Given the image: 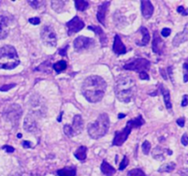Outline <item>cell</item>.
I'll list each match as a JSON object with an SVG mask.
<instances>
[{"instance_id":"obj_1","label":"cell","mask_w":188,"mask_h":176,"mask_svg":"<svg viewBox=\"0 0 188 176\" xmlns=\"http://www.w3.org/2000/svg\"><path fill=\"white\" fill-rule=\"evenodd\" d=\"M107 90L106 81L98 75H91L86 78L82 85V93L90 103H98L103 99Z\"/></svg>"},{"instance_id":"obj_2","label":"cell","mask_w":188,"mask_h":176,"mask_svg":"<svg viewBox=\"0 0 188 176\" xmlns=\"http://www.w3.org/2000/svg\"><path fill=\"white\" fill-rule=\"evenodd\" d=\"M137 90L135 80L129 76L119 77L115 83L114 91L117 98L123 103L131 102Z\"/></svg>"},{"instance_id":"obj_3","label":"cell","mask_w":188,"mask_h":176,"mask_svg":"<svg viewBox=\"0 0 188 176\" xmlns=\"http://www.w3.org/2000/svg\"><path fill=\"white\" fill-rule=\"evenodd\" d=\"M20 63L17 50L11 45L0 48V69L12 70Z\"/></svg>"},{"instance_id":"obj_4","label":"cell","mask_w":188,"mask_h":176,"mask_svg":"<svg viewBox=\"0 0 188 176\" xmlns=\"http://www.w3.org/2000/svg\"><path fill=\"white\" fill-rule=\"evenodd\" d=\"M109 129V117L107 114L103 113L98 116L94 123H90L87 127L89 136L94 139H98L104 137Z\"/></svg>"},{"instance_id":"obj_5","label":"cell","mask_w":188,"mask_h":176,"mask_svg":"<svg viewBox=\"0 0 188 176\" xmlns=\"http://www.w3.org/2000/svg\"><path fill=\"white\" fill-rule=\"evenodd\" d=\"M145 121H144L143 117L141 115H140L139 116L135 117L134 119L128 120L127 122V126L124 129H122L121 131H117L115 133V138L113 139V145L114 146H121L123 145V143L128 139V135L131 133V130L133 128H140L142 125H144Z\"/></svg>"},{"instance_id":"obj_6","label":"cell","mask_w":188,"mask_h":176,"mask_svg":"<svg viewBox=\"0 0 188 176\" xmlns=\"http://www.w3.org/2000/svg\"><path fill=\"white\" fill-rule=\"evenodd\" d=\"M21 115H22V108L18 104H13L9 106L5 109L3 113L4 119L7 121L11 122L13 125H18Z\"/></svg>"},{"instance_id":"obj_7","label":"cell","mask_w":188,"mask_h":176,"mask_svg":"<svg viewBox=\"0 0 188 176\" xmlns=\"http://www.w3.org/2000/svg\"><path fill=\"white\" fill-rule=\"evenodd\" d=\"M40 38L46 46L55 47L57 44V34L51 26H44L40 31Z\"/></svg>"},{"instance_id":"obj_8","label":"cell","mask_w":188,"mask_h":176,"mask_svg":"<svg viewBox=\"0 0 188 176\" xmlns=\"http://www.w3.org/2000/svg\"><path fill=\"white\" fill-rule=\"evenodd\" d=\"M151 63L144 58H137L133 59L131 62L126 63L123 68L125 70H131V71H135V72H147L150 69Z\"/></svg>"},{"instance_id":"obj_9","label":"cell","mask_w":188,"mask_h":176,"mask_svg":"<svg viewBox=\"0 0 188 176\" xmlns=\"http://www.w3.org/2000/svg\"><path fill=\"white\" fill-rule=\"evenodd\" d=\"M95 44V40L84 36L77 37L74 41V48L76 51H82L88 49L90 46Z\"/></svg>"},{"instance_id":"obj_10","label":"cell","mask_w":188,"mask_h":176,"mask_svg":"<svg viewBox=\"0 0 188 176\" xmlns=\"http://www.w3.org/2000/svg\"><path fill=\"white\" fill-rule=\"evenodd\" d=\"M66 27L68 28V35H72L79 32L81 29H83L84 27V23L80 18L75 17L73 19H71L66 23Z\"/></svg>"},{"instance_id":"obj_11","label":"cell","mask_w":188,"mask_h":176,"mask_svg":"<svg viewBox=\"0 0 188 176\" xmlns=\"http://www.w3.org/2000/svg\"><path fill=\"white\" fill-rule=\"evenodd\" d=\"M164 49V42L160 38V35L157 31L154 32L153 41H152V51L157 54H162Z\"/></svg>"},{"instance_id":"obj_12","label":"cell","mask_w":188,"mask_h":176,"mask_svg":"<svg viewBox=\"0 0 188 176\" xmlns=\"http://www.w3.org/2000/svg\"><path fill=\"white\" fill-rule=\"evenodd\" d=\"M188 40V23L184 26V28L182 32H179L175 35V37L172 40V45L173 46H179L180 44L185 42Z\"/></svg>"},{"instance_id":"obj_13","label":"cell","mask_w":188,"mask_h":176,"mask_svg":"<svg viewBox=\"0 0 188 176\" xmlns=\"http://www.w3.org/2000/svg\"><path fill=\"white\" fill-rule=\"evenodd\" d=\"M9 33L8 19L6 16L0 14V40L6 39Z\"/></svg>"},{"instance_id":"obj_14","label":"cell","mask_w":188,"mask_h":176,"mask_svg":"<svg viewBox=\"0 0 188 176\" xmlns=\"http://www.w3.org/2000/svg\"><path fill=\"white\" fill-rule=\"evenodd\" d=\"M110 2L108 1H106V2H103L101 4L99 7H98V9H97V15H96V18L98 19V21L105 26V19H106V15H107V11L108 9V6H109Z\"/></svg>"},{"instance_id":"obj_15","label":"cell","mask_w":188,"mask_h":176,"mask_svg":"<svg viewBox=\"0 0 188 176\" xmlns=\"http://www.w3.org/2000/svg\"><path fill=\"white\" fill-rule=\"evenodd\" d=\"M24 129L28 132H35L37 130V122L31 114L27 115L24 120Z\"/></svg>"},{"instance_id":"obj_16","label":"cell","mask_w":188,"mask_h":176,"mask_svg":"<svg viewBox=\"0 0 188 176\" xmlns=\"http://www.w3.org/2000/svg\"><path fill=\"white\" fill-rule=\"evenodd\" d=\"M113 51L116 54H125L127 52V49L126 46L123 44V42L121 41L119 35H116L114 38V44H113Z\"/></svg>"},{"instance_id":"obj_17","label":"cell","mask_w":188,"mask_h":176,"mask_svg":"<svg viewBox=\"0 0 188 176\" xmlns=\"http://www.w3.org/2000/svg\"><path fill=\"white\" fill-rule=\"evenodd\" d=\"M71 127H72V129H73V131H74L75 136L80 134L81 132L83 131V129H84V121H83V119H82L81 115H75V116L73 125H72Z\"/></svg>"},{"instance_id":"obj_18","label":"cell","mask_w":188,"mask_h":176,"mask_svg":"<svg viewBox=\"0 0 188 176\" xmlns=\"http://www.w3.org/2000/svg\"><path fill=\"white\" fill-rule=\"evenodd\" d=\"M153 11H154V7L150 1H148V0L141 1V12L144 18L150 19L152 16Z\"/></svg>"},{"instance_id":"obj_19","label":"cell","mask_w":188,"mask_h":176,"mask_svg":"<svg viewBox=\"0 0 188 176\" xmlns=\"http://www.w3.org/2000/svg\"><path fill=\"white\" fill-rule=\"evenodd\" d=\"M140 31L142 33V40L140 41H137V45L139 46H146L147 44L149 43L150 40H151V36L150 33L148 31V29L145 27H140Z\"/></svg>"},{"instance_id":"obj_20","label":"cell","mask_w":188,"mask_h":176,"mask_svg":"<svg viewBox=\"0 0 188 176\" xmlns=\"http://www.w3.org/2000/svg\"><path fill=\"white\" fill-rule=\"evenodd\" d=\"M88 28L91 29V31H95V32L98 35V37H99V39H100L101 44H103V46H106V44H107V38L105 32L102 31V28H101L100 27H97V26H94V27L89 26Z\"/></svg>"},{"instance_id":"obj_21","label":"cell","mask_w":188,"mask_h":176,"mask_svg":"<svg viewBox=\"0 0 188 176\" xmlns=\"http://www.w3.org/2000/svg\"><path fill=\"white\" fill-rule=\"evenodd\" d=\"M101 172H103L106 176H112L116 173V169H114L106 160L102 161V164H101Z\"/></svg>"},{"instance_id":"obj_22","label":"cell","mask_w":188,"mask_h":176,"mask_svg":"<svg viewBox=\"0 0 188 176\" xmlns=\"http://www.w3.org/2000/svg\"><path fill=\"white\" fill-rule=\"evenodd\" d=\"M58 176H75L76 175V169L75 167H64L57 171Z\"/></svg>"},{"instance_id":"obj_23","label":"cell","mask_w":188,"mask_h":176,"mask_svg":"<svg viewBox=\"0 0 188 176\" xmlns=\"http://www.w3.org/2000/svg\"><path fill=\"white\" fill-rule=\"evenodd\" d=\"M160 88H161V92H162V95H163V99H164V103H165V107H167V109H172V103H171V95H170V92L168 89L161 84L160 85Z\"/></svg>"},{"instance_id":"obj_24","label":"cell","mask_w":188,"mask_h":176,"mask_svg":"<svg viewBox=\"0 0 188 176\" xmlns=\"http://www.w3.org/2000/svg\"><path fill=\"white\" fill-rule=\"evenodd\" d=\"M86 152H87V148L85 146H81L75 151V156L77 160L84 161L86 159Z\"/></svg>"},{"instance_id":"obj_25","label":"cell","mask_w":188,"mask_h":176,"mask_svg":"<svg viewBox=\"0 0 188 176\" xmlns=\"http://www.w3.org/2000/svg\"><path fill=\"white\" fill-rule=\"evenodd\" d=\"M67 2L65 1H60V0H57V1H51V7L54 11L57 13H62L64 11V7Z\"/></svg>"},{"instance_id":"obj_26","label":"cell","mask_w":188,"mask_h":176,"mask_svg":"<svg viewBox=\"0 0 188 176\" xmlns=\"http://www.w3.org/2000/svg\"><path fill=\"white\" fill-rule=\"evenodd\" d=\"M164 151H166V150L162 149L161 147H156V148L152 151V157L158 160H163L165 159L164 157Z\"/></svg>"},{"instance_id":"obj_27","label":"cell","mask_w":188,"mask_h":176,"mask_svg":"<svg viewBox=\"0 0 188 176\" xmlns=\"http://www.w3.org/2000/svg\"><path fill=\"white\" fill-rule=\"evenodd\" d=\"M175 167H176V164L175 163H168L162 165L159 168L158 172H171L175 169Z\"/></svg>"},{"instance_id":"obj_28","label":"cell","mask_w":188,"mask_h":176,"mask_svg":"<svg viewBox=\"0 0 188 176\" xmlns=\"http://www.w3.org/2000/svg\"><path fill=\"white\" fill-rule=\"evenodd\" d=\"M52 67H53L54 71H55L57 73H60V72H62L63 71H64V70L66 69L67 63H66V62H64V61H60V62H58V63H54Z\"/></svg>"},{"instance_id":"obj_29","label":"cell","mask_w":188,"mask_h":176,"mask_svg":"<svg viewBox=\"0 0 188 176\" xmlns=\"http://www.w3.org/2000/svg\"><path fill=\"white\" fill-rule=\"evenodd\" d=\"M75 7L77 10L79 11H84L85 10L86 8L88 7L89 4L87 1H85V0H76L75 2Z\"/></svg>"},{"instance_id":"obj_30","label":"cell","mask_w":188,"mask_h":176,"mask_svg":"<svg viewBox=\"0 0 188 176\" xmlns=\"http://www.w3.org/2000/svg\"><path fill=\"white\" fill-rule=\"evenodd\" d=\"M36 71H41V72H44L46 73H51V63L50 62H45L43 63L42 64H40L38 68L35 69Z\"/></svg>"},{"instance_id":"obj_31","label":"cell","mask_w":188,"mask_h":176,"mask_svg":"<svg viewBox=\"0 0 188 176\" xmlns=\"http://www.w3.org/2000/svg\"><path fill=\"white\" fill-rule=\"evenodd\" d=\"M128 176H146L145 172H144L141 169H132L128 172Z\"/></svg>"},{"instance_id":"obj_32","label":"cell","mask_w":188,"mask_h":176,"mask_svg":"<svg viewBox=\"0 0 188 176\" xmlns=\"http://www.w3.org/2000/svg\"><path fill=\"white\" fill-rule=\"evenodd\" d=\"M63 132H64V134H65L66 136H68V137H70V138L75 137L74 131H73V129H72V127H71L70 124L64 125V127H63Z\"/></svg>"},{"instance_id":"obj_33","label":"cell","mask_w":188,"mask_h":176,"mask_svg":"<svg viewBox=\"0 0 188 176\" xmlns=\"http://www.w3.org/2000/svg\"><path fill=\"white\" fill-rule=\"evenodd\" d=\"M151 143L148 141V140H145L143 143H142V151L145 155H148L150 153V151H151Z\"/></svg>"},{"instance_id":"obj_34","label":"cell","mask_w":188,"mask_h":176,"mask_svg":"<svg viewBox=\"0 0 188 176\" xmlns=\"http://www.w3.org/2000/svg\"><path fill=\"white\" fill-rule=\"evenodd\" d=\"M128 165V157L125 155V156L123 157L122 161H121L120 164H119V170H120V171H123Z\"/></svg>"},{"instance_id":"obj_35","label":"cell","mask_w":188,"mask_h":176,"mask_svg":"<svg viewBox=\"0 0 188 176\" xmlns=\"http://www.w3.org/2000/svg\"><path fill=\"white\" fill-rule=\"evenodd\" d=\"M183 69H184V82L187 83L188 82V63H184Z\"/></svg>"},{"instance_id":"obj_36","label":"cell","mask_w":188,"mask_h":176,"mask_svg":"<svg viewBox=\"0 0 188 176\" xmlns=\"http://www.w3.org/2000/svg\"><path fill=\"white\" fill-rule=\"evenodd\" d=\"M15 86H16V84H7V85H3V86L0 87V91H1V92L8 91V90H10V89H11V88L15 87Z\"/></svg>"},{"instance_id":"obj_37","label":"cell","mask_w":188,"mask_h":176,"mask_svg":"<svg viewBox=\"0 0 188 176\" xmlns=\"http://www.w3.org/2000/svg\"><path fill=\"white\" fill-rule=\"evenodd\" d=\"M177 12L180 13V14H182L183 16H187V15H188V9L185 8L183 6H180V7H177Z\"/></svg>"},{"instance_id":"obj_38","label":"cell","mask_w":188,"mask_h":176,"mask_svg":"<svg viewBox=\"0 0 188 176\" xmlns=\"http://www.w3.org/2000/svg\"><path fill=\"white\" fill-rule=\"evenodd\" d=\"M28 3L30 4L33 8H39L40 6L42 4L41 1H37V0H35V1H28Z\"/></svg>"},{"instance_id":"obj_39","label":"cell","mask_w":188,"mask_h":176,"mask_svg":"<svg viewBox=\"0 0 188 176\" xmlns=\"http://www.w3.org/2000/svg\"><path fill=\"white\" fill-rule=\"evenodd\" d=\"M171 32H172V31H171V29H170L169 28H163V31H162L161 34H162V36H163V37L167 38V37H169V36H170Z\"/></svg>"},{"instance_id":"obj_40","label":"cell","mask_w":188,"mask_h":176,"mask_svg":"<svg viewBox=\"0 0 188 176\" xmlns=\"http://www.w3.org/2000/svg\"><path fill=\"white\" fill-rule=\"evenodd\" d=\"M140 78L141 80H150V76L147 73V72H140Z\"/></svg>"},{"instance_id":"obj_41","label":"cell","mask_w":188,"mask_h":176,"mask_svg":"<svg viewBox=\"0 0 188 176\" xmlns=\"http://www.w3.org/2000/svg\"><path fill=\"white\" fill-rule=\"evenodd\" d=\"M28 22L32 25H39L40 23V19L39 18H31L28 19Z\"/></svg>"},{"instance_id":"obj_42","label":"cell","mask_w":188,"mask_h":176,"mask_svg":"<svg viewBox=\"0 0 188 176\" xmlns=\"http://www.w3.org/2000/svg\"><path fill=\"white\" fill-rule=\"evenodd\" d=\"M181 142L184 146H187L188 145V135L186 133H184L183 136H182V139H181Z\"/></svg>"},{"instance_id":"obj_43","label":"cell","mask_w":188,"mask_h":176,"mask_svg":"<svg viewBox=\"0 0 188 176\" xmlns=\"http://www.w3.org/2000/svg\"><path fill=\"white\" fill-rule=\"evenodd\" d=\"M2 149H3V150H6V151H7V153H11V152H14V151H15V149H14L13 147H11V146H8V145L3 146V147H2Z\"/></svg>"},{"instance_id":"obj_44","label":"cell","mask_w":188,"mask_h":176,"mask_svg":"<svg viewBox=\"0 0 188 176\" xmlns=\"http://www.w3.org/2000/svg\"><path fill=\"white\" fill-rule=\"evenodd\" d=\"M176 123L178 124L179 127L183 128V127L184 126V117H180V119H178L176 120Z\"/></svg>"},{"instance_id":"obj_45","label":"cell","mask_w":188,"mask_h":176,"mask_svg":"<svg viewBox=\"0 0 188 176\" xmlns=\"http://www.w3.org/2000/svg\"><path fill=\"white\" fill-rule=\"evenodd\" d=\"M182 107H186L188 105V96L187 95H184L183 97V101H182Z\"/></svg>"},{"instance_id":"obj_46","label":"cell","mask_w":188,"mask_h":176,"mask_svg":"<svg viewBox=\"0 0 188 176\" xmlns=\"http://www.w3.org/2000/svg\"><path fill=\"white\" fill-rule=\"evenodd\" d=\"M22 146L24 147V148H32V145H31V143L30 142V141H24L23 143H22Z\"/></svg>"},{"instance_id":"obj_47","label":"cell","mask_w":188,"mask_h":176,"mask_svg":"<svg viewBox=\"0 0 188 176\" xmlns=\"http://www.w3.org/2000/svg\"><path fill=\"white\" fill-rule=\"evenodd\" d=\"M180 174L182 176H188V169H182L180 171Z\"/></svg>"},{"instance_id":"obj_48","label":"cell","mask_w":188,"mask_h":176,"mask_svg":"<svg viewBox=\"0 0 188 176\" xmlns=\"http://www.w3.org/2000/svg\"><path fill=\"white\" fill-rule=\"evenodd\" d=\"M67 48H68V46H66V48L64 50H60L59 53L61 55H63V56H66V50H67Z\"/></svg>"},{"instance_id":"obj_49","label":"cell","mask_w":188,"mask_h":176,"mask_svg":"<svg viewBox=\"0 0 188 176\" xmlns=\"http://www.w3.org/2000/svg\"><path fill=\"white\" fill-rule=\"evenodd\" d=\"M161 72H162V75L163 76V78H164V79H167V76L165 75V72H164V70H163V69H162V70H161Z\"/></svg>"},{"instance_id":"obj_50","label":"cell","mask_w":188,"mask_h":176,"mask_svg":"<svg viewBox=\"0 0 188 176\" xmlns=\"http://www.w3.org/2000/svg\"><path fill=\"white\" fill-rule=\"evenodd\" d=\"M125 116H126V114H119V119H124Z\"/></svg>"},{"instance_id":"obj_51","label":"cell","mask_w":188,"mask_h":176,"mask_svg":"<svg viewBox=\"0 0 188 176\" xmlns=\"http://www.w3.org/2000/svg\"><path fill=\"white\" fill-rule=\"evenodd\" d=\"M62 115H63V113H61V115H60V116H59V119H58V121H59V122H61V120H62Z\"/></svg>"},{"instance_id":"obj_52","label":"cell","mask_w":188,"mask_h":176,"mask_svg":"<svg viewBox=\"0 0 188 176\" xmlns=\"http://www.w3.org/2000/svg\"><path fill=\"white\" fill-rule=\"evenodd\" d=\"M22 137V134H18V138H21Z\"/></svg>"}]
</instances>
